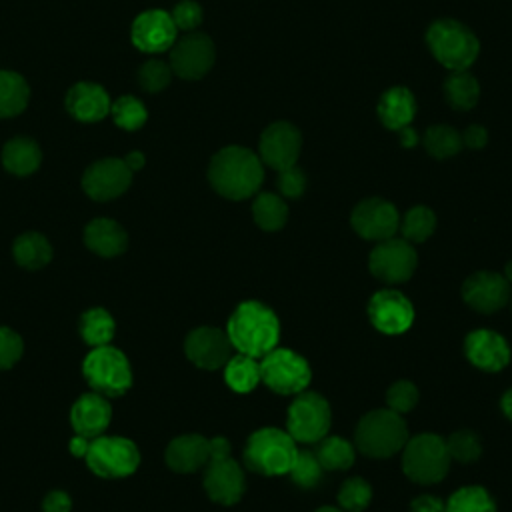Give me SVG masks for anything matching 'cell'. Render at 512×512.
Wrapping results in <instances>:
<instances>
[{
    "instance_id": "7a4b0ae2",
    "label": "cell",
    "mask_w": 512,
    "mask_h": 512,
    "mask_svg": "<svg viewBox=\"0 0 512 512\" xmlns=\"http://www.w3.org/2000/svg\"><path fill=\"white\" fill-rule=\"evenodd\" d=\"M226 334L232 348L252 358H262L276 348L280 340V322L276 314L262 302L248 300L232 312Z\"/></svg>"
},
{
    "instance_id": "bcb514c9",
    "label": "cell",
    "mask_w": 512,
    "mask_h": 512,
    "mask_svg": "<svg viewBox=\"0 0 512 512\" xmlns=\"http://www.w3.org/2000/svg\"><path fill=\"white\" fill-rule=\"evenodd\" d=\"M172 20L180 30H194L202 22V8L194 0H182L172 10Z\"/></svg>"
},
{
    "instance_id": "ba28073f",
    "label": "cell",
    "mask_w": 512,
    "mask_h": 512,
    "mask_svg": "<svg viewBox=\"0 0 512 512\" xmlns=\"http://www.w3.org/2000/svg\"><path fill=\"white\" fill-rule=\"evenodd\" d=\"M82 372L94 392L104 396H120L132 386V370L122 350L106 344L96 346L86 356Z\"/></svg>"
},
{
    "instance_id": "44dd1931",
    "label": "cell",
    "mask_w": 512,
    "mask_h": 512,
    "mask_svg": "<svg viewBox=\"0 0 512 512\" xmlns=\"http://www.w3.org/2000/svg\"><path fill=\"white\" fill-rule=\"evenodd\" d=\"M464 352L476 368L486 372H498L510 362V348L506 338L486 328L474 330L466 336Z\"/></svg>"
},
{
    "instance_id": "681fc988",
    "label": "cell",
    "mask_w": 512,
    "mask_h": 512,
    "mask_svg": "<svg viewBox=\"0 0 512 512\" xmlns=\"http://www.w3.org/2000/svg\"><path fill=\"white\" fill-rule=\"evenodd\" d=\"M486 130L478 124H472L466 128V132L462 134V144H466L468 148H482L486 144Z\"/></svg>"
},
{
    "instance_id": "f907efd6",
    "label": "cell",
    "mask_w": 512,
    "mask_h": 512,
    "mask_svg": "<svg viewBox=\"0 0 512 512\" xmlns=\"http://www.w3.org/2000/svg\"><path fill=\"white\" fill-rule=\"evenodd\" d=\"M88 446H90V438H84V436H74L72 442H70V452L78 458H84L86 452H88Z\"/></svg>"
},
{
    "instance_id": "e575fe53",
    "label": "cell",
    "mask_w": 512,
    "mask_h": 512,
    "mask_svg": "<svg viewBox=\"0 0 512 512\" xmlns=\"http://www.w3.org/2000/svg\"><path fill=\"white\" fill-rule=\"evenodd\" d=\"M446 512H496V504L482 486H464L448 498Z\"/></svg>"
},
{
    "instance_id": "83f0119b",
    "label": "cell",
    "mask_w": 512,
    "mask_h": 512,
    "mask_svg": "<svg viewBox=\"0 0 512 512\" xmlns=\"http://www.w3.org/2000/svg\"><path fill=\"white\" fill-rule=\"evenodd\" d=\"M12 254L22 268L38 270L50 262L52 246L40 232H24L14 240Z\"/></svg>"
},
{
    "instance_id": "277c9868",
    "label": "cell",
    "mask_w": 512,
    "mask_h": 512,
    "mask_svg": "<svg viewBox=\"0 0 512 512\" xmlns=\"http://www.w3.org/2000/svg\"><path fill=\"white\" fill-rule=\"evenodd\" d=\"M294 438L278 428H260L250 434L244 446V464L264 476L288 474L296 458Z\"/></svg>"
},
{
    "instance_id": "8fae6325",
    "label": "cell",
    "mask_w": 512,
    "mask_h": 512,
    "mask_svg": "<svg viewBox=\"0 0 512 512\" xmlns=\"http://www.w3.org/2000/svg\"><path fill=\"white\" fill-rule=\"evenodd\" d=\"M308 362L286 348H274L260 360V380L276 394H298L310 384Z\"/></svg>"
},
{
    "instance_id": "74e56055",
    "label": "cell",
    "mask_w": 512,
    "mask_h": 512,
    "mask_svg": "<svg viewBox=\"0 0 512 512\" xmlns=\"http://www.w3.org/2000/svg\"><path fill=\"white\" fill-rule=\"evenodd\" d=\"M110 112L116 126H120L122 130H138L148 118L146 106L134 96H120L110 106Z\"/></svg>"
},
{
    "instance_id": "5b68a950",
    "label": "cell",
    "mask_w": 512,
    "mask_h": 512,
    "mask_svg": "<svg viewBox=\"0 0 512 512\" xmlns=\"http://www.w3.org/2000/svg\"><path fill=\"white\" fill-rule=\"evenodd\" d=\"M426 42L434 58L452 72L466 70L480 50L474 32L452 18L436 20L426 32Z\"/></svg>"
},
{
    "instance_id": "f5cc1de1",
    "label": "cell",
    "mask_w": 512,
    "mask_h": 512,
    "mask_svg": "<svg viewBox=\"0 0 512 512\" xmlns=\"http://www.w3.org/2000/svg\"><path fill=\"white\" fill-rule=\"evenodd\" d=\"M500 408H502V412L512 420V388L504 392V396H502V400H500Z\"/></svg>"
},
{
    "instance_id": "2e32d148",
    "label": "cell",
    "mask_w": 512,
    "mask_h": 512,
    "mask_svg": "<svg viewBox=\"0 0 512 512\" xmlns=\"http://www.w3.org/2000/svg\"><path fill=\"white\" fill-rule=\"evenodd\" d=\"M368 316L372 326L382 334H402L414 322V308L410 300L398 290H380L368 302Z\"/></svg>"
},
{
    "instance_id": "5bb4252c",
    "label": "cell",
    "mask_w": 512,
    "mask_h": 512,
    "mask_svg": "<svg viewBox=\"0 0 512 512\" xmlns=\"http://www.w3.org/2000/svg\"><path fill=\"white\" fill-rule=\"evenodd\" d=\"M352 228L366 240H388L400 226V216L394 204L382 198H366L354 206L350 216Z\"/></svg>"
},
{
    "instance_id": "9f6ffc18",
    "label": "cell",
    "mask_w": 512,
    "mask_h": 512,
    "mask_svg": "<svg viewBox=\"0 0 512 512\" xmlns=\"http://www.w3.org/2000/svg\"><path fill=\"white\" fill-rule=\"evenodd\" d=\"M316 512H344V510H340V508H334V506H322V508H318Z\"/></svg>"
},
{
    "instance_id": "816d5d0a",
    "label": "cell",
    "mask_w": 512,
    "mask_h": 512,
    "mask_svg": "<svg viewBox=\"0 0 512 512\" xmlns=\"http://www.w3.org/2000/svg\"><path fill=\"white\" fill-rule=\"evenodd\" d=\"M124 162H126V166L134 172V170H140V168L144 166L146 158H144L142 152H130V154L124 158Z\"/></svg>"
},
{
    "instance_id": "4fadbf2b",
    "label": "cell",
    "mask_w": 512,
    "mask_h": 512,
    "mask_svg": "<svg viewBox=\"0 0 512 512\" xmlns=\"http://www.w3.org/2000/svg\"><path fill=\"white\" fill-rule=\"evenodd\" d=\"M214 64V44L202 32H188L172 44L170 68L184 80L202 78Z\"/></svg>"
},
{
    "instance_id": "8992f818",
    "label": "cell",
    "mask_w": 512,
    "mask_h": 512,
    "mask_svg": "<svg viewBox=\"0 0 512 512\" xmlns=\"http://www.w3.org/2000/svg\"><path fill=\"white\" fill-rule=\"evenodd\" d=\"M246 488L244 472L236 460L230 458V444L226 438L216 436L210 440V458L204 470V490L210 500L232 506Z\"/></svg>"
},
{
    "instance_id": "ac0fdd59",
    "label": "cell",
    "mask_w": 512,
    "mask_h": 512,
    "mask_svg": "<svg viewBox=\"0 0 512 512\" xmlns=\"http://www.w3.org/2000/svg\"><path fill=\"white\" fill-rule=\"evenodd\" d=\"M184 350L188 360L204 370L222 368L232 356V344L228 334L214 326L194 328L186 336Z\"/></svg>"
},
{
    "instance_id": "7dc6e473",
    "label": "cell",
    "mask_w": 512,
    "mask_h": 512,
    "mask_svg": "<svg viewBox=\"0 0 512 512\" xmlns=\"http://www.w3.org/2000/svg\"><path fill=\"white\" fill-rule=\"evenodd\" d=\"M70 508H72V500L62 490H52L42 504L44 512H70Z\"/></svg>"
},
{
    "instance_id": "f1b7e54d",
    "label": "cell",
    "mask_w": 512,
    "mask_h": 512,
    "mask_svg": "<svg viewBox=\"0 0 512 512\" xmlns=\"http://www.w3.org/2000/svg\"><path fill=\"white\" fill-rule=\"evenodd\" d=\"M224 380L234 392L246 394L260 382V362L248 354L238 352L224 364Z\"/></svg>"
},
{
    "instance_id": "11a10c76",
    "label": "cell",
    "mask_w": 512,
    "mask_h": 512,
    "mask_svg": "<svg viewBox=\"0 0 512 512\" xmlns=\"http://www.w3.org/2000/svg\"><path fill=\"white\" fill-rule=\"evenodd\" d=\"M504 278L508 280V284H512V260L506 264V268H504Z\"/></svg>"
},
{
    "instance_id": "30bf717a",
    "label": "cell",
    "mask_w": 512,
    "mask_h": 512,
    "mask_svg": "<svg viewBox=\"0 0 512 512\" xmlns=\"http://www.w3.org/2000/svg\"><path fill=\"white\" fill-rule=\"evenodd\" d=\"M288 434L294 442L316 444L328 434L330 404L318 392H298L286 416Z\"/></svg>"
},
{
    "instance_id": "9a60e30c",
    "label": "cell",
    "mask_w": 512,
    "mask_h": 512,
    "mask_svg": "<svg viewBox=\"0 0 512 512\" xmlns=\"http://www.w3.org/2000/svg\"><path fill=\"white\" fill-rule=\"evenodd\" d=\"M132 182V170L122 158H104L88 166L82 176L84 192L98 200L106 202L128 190Z\"/></svg>"
},
{
    "instance_id": "e0dca14e",
    "label": "cell",
    "mask_w": 512,
    "mask_h": 512,
    "mask_svg": "<svg viewBox=\"0 0 512 512\" xmlns=\"http://www.w3.org/2000/svg\"><path fill=\"white\" fill-rule=\"evenodd\" d=\"M300 146H302V136L296 126H292L290 122H274L260 136L258 158L270 168L280 172L296 164L300 156Z\"/></svg>"
},
{
    "instance_id": "836d02e7",
    "label": "cell",
    "mask_w": 512,
    "mask_h": 512,
    "mask_svg": "<svg viewBox=\"0 0 512 512\" xmlns=\"http://www.w3.org/2000/svg\"><path fill=\"white\" fill-rule=\"evenodd\" d=\"M80 334L92 348L106 346L114 338V318L104 308H90L80 318Z\"/></svg>"
},
{
    "instance_id": "ab89813d",
    "label": "cell",
    "mask_w": 512,
    "mask_h": 512,
    "mask_svg": "<svg viewBox=\"0 0 512 512\" xmlns=\"http://www.w3.org/2000/svg\"><path fill=\"white\" fill-rule=\"evenodd\" d=\"M372 500V488L364 478H348L338 492V504L346 512H362Z\"/></svg>"
},
{
    "instance_id": "8d00e7d4",
    "label": "cell",
    "mask_w": 512,
    "mask_h": 512,
    "mask_svg": "<svg viewBox=\"0 0 512 512\" xmlns=\"http://www.w3.org/2000/svg\"><path fill=\"white\" fill-rule=\"evenodd\" d=\"M424 146L434 158H448V156L460 152L462 136L446 124L432 126L424 134Z\"/></svg>"
},
{
    "instance_id": "ee69618b",
    "label": "cell",
    "mask_w": 512,
    "mask_h": 512,
    "mask_svg": "<svg viewBox=\"0 0 512 512\" xmlns=\"http://www.w3.org/2000/svg\"><path fill=\"white\" fill-rule=\"evenodd\" d=\"M22 348V338L14 330L0 326V370H6L20 360Z\"/></svg>"
},
{
    "instance_id": "1f68e13d",
    "label": "cell",
    "mask_w": 512,
    "mask_h": 512,
    "mask_svg": "<svg viewBox=\"0 0 512 512\" xmlns=\"http://www.w3.org/2000/svg\"><path fill=\"white\" fill-rule=\"evenodd\" d=\"M252 216L254 222L268 232L280 230L286 224L288 218V206L286 202L272 192H262L256 196L254 204H252Z\"/></svg>"
},
{
    "instance_id": "f546056e",
    "label": "cell",
    "mask_w": 512,
    "mask_h": 512,
    "mask_svg": "<svg viewBox=\"0 0 512 512\" xmlns=\"http://www.w3.org/2000/svg\"><path fill=\"white\" fill-rule=\"evenodd\" d=\"M28 96L30 88L20 74L0 70V118L20 114L28 104Z\"/></svg>"
},
{
    "instance_id": "b9f144b4",
    "label": "cell",
    "mask_w": 512,
    "mask_h": 512,
    "mask_svg": "<svg viewBox=\"0 0 512 512\" xmlns=\"http://www.w3.org/2000/svg\"><path fill=\"white\" fill-rule=\"evenodd\" d=\"M172 68L162 60H148L138 70V84L146 92H160L170 84Z\"/></svg>"
},
{
    "instance_id": "4316f807",
    "label": "cell",
    "mask_w": 512,
    "mask_h": 512,
    "mask_svg": "<svg viewBox=\"0 0 512 512\" xmlns=\"http://www.w3.org/2000/svg\"><path fill=\"white\" fill-rule=\"evenodd\" d=\"M42 160V152L32 138L16 136L6 142L2 150V164L8 172L16 176H28L38 170Z\"/></svg>"
},
{
    "instance_id": "484cf974",
    "label": "cell",
    "mask_w": 512,
    "mask_h": 512,
    "mask_svg": "<svg viewBox=\"0 0 512 512\" xmlns=\"http://www.w3.org/2000/svg\"><path fill=\"white\" fill-rule=\"evenodd\" d=\"M416 112V102L410 90L396 86L384 92V96L378 102V116L386 128L402 130L406 128Z\"/></svg>"
},
{
    "instance_id": "3957f363",
    "label": "cell",
    "mask_w": 512,
    "mask_h": 512,
    "mask_svg": "<svg viewBox=\"0 0 512 512\" xmlns=\"http://www.w3.org/2000/svg\"><path fill=\"white\" fill-rule=\"evenodd\" d=\"M408 440V428L402 414L390 408H378L364 414L356 426V448L370 458H390L404 448Z\"/></svg>"
},
{
    "instance_id": "4dcf8cb0",
    "label": "cell",
    "mask_w": 512,
    "mask_h": 512,
    "mask_svg": "<svg viewBox=\"0 0 512 512\" xmlns=\"http://www.w3.org/2000/svg\"><path fill=\"white\" fill-rule=\"evenodd\" d=\"M316 458L324 470H346L354 464V446L340 436H324L316 442Z\"/></svg>"
},
{
    "instance_id": "f35d334b",
    "label": "cell",
    "mask_w": 512,
    "mask_h": 512,
    "mask_svg": "<svg viewBox=\"0 0 512 512\" xmlns=\"http://www.w3.org/2000/svg\"><path fill=\"white\" fill-rule=\"evenodd\" d=\"M322 466L316 458L314 452L310 450H298L296 458L288 470V476L292 478L294 484H298L300 488H314L320 478H322Z\"/></svg>"
},
{
    "instance_id": "d4e9b609",
    "label": "cell",
    "mask_w": 512,
    "mask_h": 512,
    "mask_svg": "<svg viewBox=\"0 0 512 512\" xmlns=\"http://www.w3.org/2000/svg\"><path fill=\"white\" fill-rule=\"evenodd\" d=\"M86 246L100 256H118L128 246L124 228L110 218H96L84 230Z\"/></svg>"
},
{
    "instance_id": "d6a6232c",
    "label": "cell",
    "mask_w": 512,
    "mask_h": 512,
    "mask_svg": "<svg viewBox=\"0 0 512 512\" xmlns=\"http://www.w3.org/2000/svg\"><path fill=\"white\" fill-rule=\"evenodd\" d=\"M444 94L452 108L468 110L478 102L480 86L472 74H468L466 70H456L446 78Z\"/></svg>"
},
{
    "instance_id": "7c38bea8",
    "label": "cell",
    "mask_w": 512,
    "mask_h": 512,
    "mask_svg": "<svg viewBox=\"0 0 512 512\" xmlns=\"http://www.w3.org/2000/svg\"><path fill=\"white\" fill-rule=\"evenodd\" d=\"M418 264L416 250L404 238H388L378 242V246L370 252L368 268L370 272L386 282V284H402L406 282Z\"/></svg>"
},
{
    "instance_id": "c3c4849f",
    "label": "cell",
    "mask_w": 512,
    "mask_h": 512,
    "mask_svg": "<svg viewBox=\"0 0 512 512\" xmlns=\"http://www.w3.org/2000/svg\"><path fill=\"white\" fill-rule=\"evenodd\" d=\"M410 512H446V504L436 496L424 494L412 500Z\"/></svg>"
},
{
    "instance_id": "52a82bcc",
    "label": "cell",
    "mask_w": 512,
    "mask_h": 512,
    "mask_svg": "<svg viewBox=\"0 0 512 512\" xmlns=\"http://www.w3.org/2000/svg\"><path fill=\"white\" fill-rule=\"evenodd\" d=\"M446 440L436 434H418L402 448V470L418 484L440 482L450 468Z\"/></svg>"
},
{
    "instance_id": "6da1fadb",
    "label": "cell",
    "mask_w": 512,
    "mask_h": 512,
    "mask_svg": "<svg viewBox=\"0 0 512 512\" xmlns=\"http://www.w3.org/2000/svg\"><path fill=\"white\" fill-rule=\"evenodd\" d=\"M262 178V160L242 146L222 148L214 154L208 168L212 188L230 200H244L258 192Z\"/></svg>"
},
{
    "instance_id": "603a6c76",
    "label": "cell",
    "mask_w": 512,
    "mask_h": 512,
    "mask_svg": "<svg viewBox=\"0 0 512 512\" xmlns=\"http://www.w3.org/2000/svg\"><path fill=\"white\" fill-rule=\"evenodd\" d=\"M66 110L80 122H96L110 112V98L102 86L78 82L66 94Z\"/></svg>"
},
{
    "instance_id": "9c48e42d",
    "label": "cell",
    "mask_w": 512,
    "mask_h": 512,
    "mask_svg": "<svg viewBox=\"0 0 512 512\" xmlns=\"http://www.w3.org/2000/svg\"><path fill=\"white\" fill-rule=\"evenodd\" d=\"M84 458L90 470L102 478L130 476L140 464V452L136 444L122 436L92 438Z\"/></svg>"
},
{
    "instance_id": "d590c367",
    "label": "cell",
    "mask_w": 512,
    "mask_h": 512,
    "mask_svg": "<svg viewBox=\"0 0 512 512\" xmlns=\"http://www.w3.org/2000/svg\"><path fill=\"white\" fill-rule=\"evenodd\" d=\"M400 232L404 240L408 242H424L426 238L432 236L436 228V216L430 208L426 206H414L410 208L404 218L400 220Z\"/></svg>"
},
{
    "instance_id": "d6986e66",
    "label": "cell",
    "mask_w": 512,
    "mask_h": 512,
    "mask_svg": "<svg viewBox=\"0 0 512 512\" xmlns=\"http://www.w3.org/2000/svg\"><path fill=\"white\" fill-rule=\"evenodd\" d=\"M464 302L482 314L498 312L510 298V284L498 272H476L462 284Z\"/></svg>"
},
{
    "instance_id": "cb8c5ba5",
    "label": "cell",
    "mask_w": 512,
    "mask_h": 512,
    "mask_svg": "<svg viewBox=\"0 0 512 512\" xmlns=\"http://www.w3.org/2000/svg\"><path fill=\"white\" fill-rule=\"evenodd\" d=\"M210 458V440L200 434L174 438L166 448V464L180 474H190L206 466Z\"/></svg>"
},
{
    "instance_id": "db71d44e",
    "label": "cell",
    "mask_w": 512,
    "mask_h": 512,
    "mask_svg": "<svg viewBox=\"0 0 512 512\" xmlns=\"http://www.w3.org/2000/svg\"><path fill=\"white\" fill-rule=\"evenodd\" d=\"M400 134H402V144H404V146H414V144H416V140H418L416 132H414L410 126L402 128V130H400Z\"/></svg>"
},
{
    "instance_id": "60d3db41",
    "label": "cell",
    "mask_w": 512,
    "mask_h": 512,
    "mask_svg": "<svg viewBox=\"0 0 512 512\" xmlns=\"http://www.w3.org/2000/svg\"><path fill=\"white\" fill-rule=\"evenodd\" d=\"M446 448L452 460L458 462H474L480 458L482 454V444L478 440V436L470 430H458L454 432L448 440H446Z\"/></svg>"
},
{
    "instance_id": "7bdbcfd3",
    "label": "cell",
    "mask_w": 512,
    "mask_h": 512,
    "mask_svg": "<svg viewBox=\"0 0 512 512\" xmlns=\"http://www.w3.org/2000/svg\"><path fill=\"white\" fill-rule=\"evenodd\" d=\"M418 402V388L408 380L394 382L386 392V404L396 414L410 412Z\"/></svg>"
},
{
    "instance_id": "7402d4cb",
    "label": "cell",
    "mask_w": 512,
    "mask_h": 512,
    "mask_svg": "<svg viewBox=\"0 0 512 512\" xmlns=\"http://www.w3.org/2000/svg\"><path fill=\"white\" fill-rule=\"evenodd\" d=\"M110 416H112V408L106 396L100 392H88L74 402L70 412V422L78 436L92 440L106 430Z\"/></svg>"
},
{
    "instance_id": "f6af8a7d",
    "label": "cell",
    "mask_w": 512,
    "mask_h": 512,
    "mask_svg": "<svg viewBox=\"0 0 512 512\" xmlns=\"http://www.w3.org/2000/svg\"><path fill=\"white\" fill-rule=\"evenodd\" d=\"M276 186L280 190L282 196L286 198H298L302 196L304 188H306V176L304 172L294 164L290 168H284L278 172V180H276Z\"/></svg>"
},
{
    "instance_id": "ffe728a7",
    "label": "cell",
    "mask_w": 512,
    "mask_h": 512,
    "mask_svg": "<svg viewBox=\"0 0 512 512\" xmlns=\"http://www.w3.org/2000/svg\"><path fill=\"white\" fill-rule=\"evenodd\" d=\"M176 24L164 10H146L132 24V42L142 52H164L176 42Z\"/></svg>"
}]
</instances>
